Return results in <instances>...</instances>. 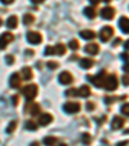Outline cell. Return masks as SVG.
Masks as SVG:
<instances>
[{
  "instance_id": "6da1fadb",
  "label": "cell",
  "mask_w": 129,
  "mask_h": 146,
  "mask_svg": "<svg viewBox=\"0 0 129 146\" xmlns=\"http://www.w3.org/2000/svg\"><path fill=\"white\" fill-rule=\"evenodd\" d=\"M102 87H103L106 91H115V89L118 88V78H116V75H114V74L108 75V76L103 80V86Z\"/></svg>"
},
{
  "instance_id": "7a4b0ae2",
  "label": "cell",
  "mask_w": 129,
  "mask_h": 146,
  "mask_svg": "<svg viewBox=\"0 0 129 146\" xmlns=\"http://www.w3.org/2000/svg\"><path fill=\"white\" fill-rule=\"evenodd\" d=\"M22 93H23V96L26 97L27 101H31V100H34L36 97V94H38V86H35V84H28L27 87H25V88L22 89Z\"/></svg>"
},
{
  "instance_id": "3957f363",
  "label": "cell",
  "mask_w": 129,
  "mask_h": 146,
  "mask_svg": "<svg viewBox=\"0 0 129 146\" xmlns=\"http://www.w3.org/2000/svg\"><path fill=\"white\" fill-rule=\"evenodd\" d=\"M14 40V36L12 33H4L0 36V49H5L7 45Z\"/></svg>"
},
{
  "instance_id": "277c9868",
  "label": "cell",
  "mask_w": 129,
  "mask_h": 146,
  "mask_svg": "<svg viewBox=\"0 0 129 146\" xmlns=\"http://www.w3.org/2000/svg\"><path fill=\"white\" fill-rule=\"evenodd\" d=\"M63 110L67 114H75L77 111H80V104H77V102H66L63 105Z\"/></svg>"
},
{
  "instance_id": "5b68a950",
  "label": "cell",
  "mask_w": 129,
  "mask_h": 146,
  "mask_svg": "<svg viewBox=\"0 0 129 146\" xmlns=\"http://www.w3.org/2000/svg\"><path fill=\"white\" fill-rule=\"evenodd\" d=\"M105 75H106V71H99V74L97 75V76H88L89 80H92V83H93L96 87H99L101 88L102 86H103V80H105Z\"/></svg>"
},
{
  "instance_id": "8992f818",
  "label": "cell",
  "mask_w": 129,
  "mask_h": 146,
  "mask_svg": "<svg viewBox=\"0 0 129 146\" xmlns=\"http://www.w3.org/2000/svg\"><path fill=\"white\" fill-rule=\"evenodd\" d=\"M112 35H114V29L111 27V26H105V27L101 30L99 38H101L102 41H107Z\"/></svg>"
},
{
  "instance_id": "52a82bcc",
  "label": "cell",
  "mask_w": 129,
  "mask_h": 146,
  "mask_svg": "<svg viewBox=\"0 0 129 146\" xmlns=\"http://www.w3.org/2000/svg\"><path fill=\"white\" fill-rule=\"evenodd\" d=\"M27 40L31 44H39L41 41V35L39 33H36V31H30L27 34Z\"/></svg>"
},
{
  "instance_id": "ba28073f",
  "label": "cell",
  "mask_w": 129,
  "mask_h": 146,
  "mask_svg": "<svg viewBox=\"0 0 129 146\" xmlns=\"http://www.w3.org/2000/svg\"><path fill=\"white\" fill-rule=\"evenodd\" d=\"M58 80H60L61 84H65V86H67V84H70V83L72 82V75L70 74L69 71H63L60 74V76H58Z\"/></svg>"
},
{
  "instance_id": "9c48e42d",
  "label": "cell",
  "mask_w": 129,
  "mask_h": 146,
  "mask_svg": "<svg viewBox=\"0 0 129 146\" xmlns=\"http://www.w3.org/2000/svg\"><path fill=\"white\" fill-rule=\"evenodd\" d=\"M9 86H11L12 88H18V87L21 86V76H19L18 72H14L11 76V79H9Z\"/></svg>"
},
{
  "instance_id": "30bf717a",
  "label": "cell",
  "mask_w": 129,
  "mask_h": 146,
  "mask_svg": "<svg viewBox=\"0 0 129 146\" xmlns=\"http://www.w3.org/2000/svg\"><path fill=\"white\" fill-rule=\"evenodd\" d=\"M101 16L103 17L105 19H111V18H114V16H115V11H114V8L106 7V8H103L101 11Z\"/></svg>"
},
{
  "instance_id": "8fae6325",
  "label": "cell",
  "mask_w": 129,
  "mask_h": 146,
  "mask_svg": "<svg viewBox=\"0 0 129 146\" xmlns=\"http://www.w3.org/2000/svg\"><path fill=\"white\" fill-rule=\"evenodd\" d=\"M84 50L87 53H89V54H98L99 47H98V44H96V43H89V44L84 48Z\"/></svg>"
},
{
  "instance_id": "7c38bea8",
  "label": "cell",
  "mask_w": 129,
  "mask_h": 146,
  "mask_svg": "<svg viewBox=\"0 0 129 146\" xmlns=\"http://www.w3.org/2000/svg\"><path fill=\"white\" fill-rule=\"evenodd\" d=\"M119 26H120L121 31L124 34H128L129 33V21H128V17H121L120 21H119Z\"/></svg>"
},
{
  "instance_id": "4fadbf2b",
  "label": "cell",
  "mask_w": 129,
  "mask_h": 146,
  "mask_svg": "<svg viewBox=\"0 0 129 146\" xmlns=\"http://www.w3.org/2000/svg\"><path fill=\"white\" fill-rule=\"evenodd\" d=\"M52 120H53V116L50 115V114L45 113V114H41L40 115V118H39V124H41V125H48Z\"/></svg>"
},
{
  "instance_id": "5bb4252c",
  "label": "cell",
  "mask_w": 129,
  "mask_h": 146,
  "mask_svg": "<svg viewBox=\"0 0 129 146\" xmlns=\"http://www.w3.org/2000/svg\"><path fill=\"white\" fill-rule=\"evenodd\" d=\"M91 88H89L88 86H81L79 88V91H77V96H80V97H89L91 96Z\"/></svg>"
},
{
  "instance_id": "9a60e30c",
  "label": "cell",
  "mask_w": 129,
  "mask_h": 146,
  "mask_svg": "<svg viewBox=\"0 0 129 146\" xmlns=\"http://www.w3.org/2000/svg\"><path fill=\"white\" fill-rule=\"evenodd\" d=\"M124 124V119L120 118V116H115L112 120V124H111V127H112V129H120L121 127H123Z\"/></svg>"
},
{
  "instance_id": "2e32d148",
  "label": "cell",
  "mask_w": 129,
  "mask_h": 146,
  "mask_svg": "<svg viewBox=\"0 0 129 146\" xmlns=\"http://www.w3.org/2000/svg\"><path fill=\"white\" fill-rule=\"evenodd\" d=\"M80 36L83 39H85V40H92V39L96 38V34L91 30H83V31H80Z\"/></svg>"
},
{
  "instance_id": "e0dca14e",
  "label": "cell",
  "mask_w": 129,
  "mask_h": 146,
  "mask_svg": "<svg viewBox=\"0 0 129 146\" xmlns=\"http://www.w3.org/2000/svg\"><path fill=\"white\" fill-rule=\"evenodd\" d=\"M21 75H22V78L25 80H30L32 78V70H31V67H23L22 71H21Z\"/></svg>"
},
{
  "instance_id": "ac0fdd59",
  "label": "cell",
  "mask_w": 129,
  "mask_h": 146,
  "mask_svg": "<svg viewBox=\"0 0 129 146\" xmlns=\"http://www.w3.org/2000/svg\"><path fill=\"white\" fill-rule=\"evenodd\" d=\"M93 65H94V62L91 58H83V60L80 61V66H81L83 69H91Z\"/></svg>"
},
{
  "instance_id": "d6986e66",
  "label": "cell",
  "mask_w": 129,
  "mask_h": 146,
  "mask_svg": "<svg viewBox=\"0 0 129 146\" xmlns=\"http://www.w3.org/2000/svg\"><path fill=\"white\" fill-rule=\"evenodd\" d=\"M17 25H18V18H17L16 16H11L8 18V21H7V26H8L9 29H16Z\"/></svg>"
},
{
  "instance_id": "ffe728a7",
  "label": "cell",
  "mask_w": 129,
  "mask_h": 146,
  "mask_svg": "<svg viewBox=\"0 0 129 146\" xmlns=\"http://www.w3.org/2000/svg\"><path fill=\"white\" fill-rule=\"evenodd\" d=\"M65 53H66V47H65L63 44H61V43H60V44H57L54 47V54L63 56Z\"/></svg>"
},
{
  "instance_id": "44dd1931",
  "label": "cell",
  "mask_w": 129,
  "mask_h": 146,
  "mask_svg": "<svg viewBox=\"0 0 129 146\" xmlns=\"http://www.w3.org/2000/svg\"><path fill=\"white\" fill-rule=\"evenodd\" d=\"M30 114L34 115V116H36L38 114H40V105H39V104H31Z\"/></svg>"
},
{
  "instance_id": "7402d4cb",
  "label": "cell",
  "mask_w": 129,
  "mask_h": 146,
  "mask_svg": "<svg viewBox=\"0 0 129 146\" xmlns=\"http://www.w3.org/2000/svg\"><path fill=\"white\" fill-rule=\"evenodd\" d=\"M84 14L88 18H94L96 17V12H94V9L92 8V7H87V8L84 9Z\"/></svg>"
},
{
  "instance_id": "603a6c76",
  "label": "cell",
  "mask_w": 129,
  "mask_h": 146,
  "mask_svg": "<svg viewBox=\"0 0 129 146\" xmlns=\"http://www.w3.org/2000/svg\"><path fill=\"white\" fill-rule=\"evenodd\" d=\"M56 142H57V138H56V137H52V136H49V137H45V138H44V145H45V146H54Z\"/></svg>"
},
{
  "instance_id": "cb8c5ba5",
  "label": "cell",
  "mask_w": 129,
  "mask_h": 146,
  "mask_svg": "<svg viewBox=\"0 0 129 146\" xmlns=\"http://www.w3.org/2000/svg\"><path fill=\"white\" fill-rule=\"evenodd\" d=\"M34 19H35V17L32 16V14H25V16H23V23H25V25H30V23H32L34 22Z\"/></svg>"
},
{
  "instance_id": "d4e9b609",
  "label": "cell",
  "mask_w": 129,
  "mask_h": 146,
  "mask_svg": "<svg viewBox=\"0 0 129 146\" xmlns=\"http://www.w3.org/2000/svg\"><path fill=\"white\" fill-rule=\"evenodd\" d=\"M81 141H83V143H84V145H89V143H91V141H92L91 135H89V133H83V135H81Z\"/></svg>"
},
{
  "instance_id": "484cf974",
  "label": "cell",
  "mask_w": 129,
  "mask_h": 146,
  "mask_svg": "<svg viewBox=\"0 0 129 146\" xmlns=\"http://www.w3.org/2000/svg\"><path fill=\"white\" fill-rule=\"evenodd\" d=\"M26 129H28V131H36L38 129V125H36L34 121H31V120H28V121H26Z\"/></svg>"
},
{
  "instance_id": "4316f807",
  "label": "cell",
  "mask_w": 129,
  "mask_h": 146,
  "mask_svg": "<svg viewBox=\"0 0 129 146\" xmlns=\"http://www.w3.org/2000/svg\"><path fill=\"white\" fill-rule=\"evenodd\" d=\"M16 127H17V121L16 120L11 121V123L8 124V127H7V133H12L14 129H16Z\"/></svg>"
},
{
  "instance_id": "83f0119b",
  "label": "cell",
  "mask_w": 129,
  "mask_h": 146,
  "mask_svg": "<svg viewBox=\"0 0 129 146\" xmlns=\"http://www.w3.org/2000/svg\"><path fill=\"white\" fill-rule=\"evenodd\" d=\"M69 47L71 48V49H74V50L79 49V47H80V45H79V41H77L76 39H72V40L69 43Z\"/></svg>"
},
{
  "instance_id": "f1b7e54d",
  "label": "cell",
  "mask_w": 129,
  "mask_h": 146,
  "mask_svg": "<svg viewBox=\"0 0 129 146\" xmlns=\"http://www.w3.org/2000/svg\"><path fill=\"white\" fill-rule=\"evenodd\" d=\"M47 66H48V69L54 70V69H57L60 65H58V62H56V61H49V62L47 64Z\"/></svg>"
},
{
  "instance_id": "f546056e",
  "label": "cell",
  "mask_w": 129,
  "mask_h": 146,
  "mask_svg": "<svg viewBox=\"0 0 129 146\" xmlns=\"http://www.w3.org/2000/svg\"><path fill=\"white\" fill-rule=\"evenodd\" d=\"M44 54H45V56L54 54V47H50V45H48V47L44 49Z\"/></svg>"
},
{
  "instance_id": "4dcf8cb0",
  "label": "cell",
  "mask_w": 129,
  "mask_h": 146,
  "mask_svg": "<svg viewBox=\"0 0 129 146\" xmlns=\"http://www.w3.org/2000/svg\"><path fill=\"white\" fill-rule=\"evenodd\" d=\"M66 96L67 97H74V96H77V91L75 88H71V89H67L66 91Z\"/></svg>"
},
{
  "instance_id": "1f68e13d",
  "label": "cell",
  "mask_w": 129,
  "mask_h": 146,
  "mask_svg": "<svg viewBox=\"0 0 129 146\" xmlns=\"http://www.w3.org/2000/svg\"><path fill=\"white\" fill-rule=\"evenodd\" d=\"M5 61H7V64L8 65H13L14 64V57L11 54H7L5 56Z\"/></svg>"
},
{
  "instance_id": "d6a6232c",
  "label": "cell",
  "mask_w": 129,
  "mask_h": 146,
  "mask_svg": "<svg viewBox=\"0 0 129 146\" xmlns=\"http://www.w3.org/2000/svg\"><path fill=\"white\" fill-rule=\"evenodd\" d=\"M121 113H123L124 115H129V105L128 104H125V105L121 108Z\"/></svg>"
},
{
  "instance_id": "836d02e7",
  "label": "cell",
  "mask_w": 129,
  "mask_h": 146,
  "mask_svg": "<svg viewBox=\"0 0 129 146\" xmlns=\"http://www.w3.org/2000/svg\"><path fill=\"white\" fill-rule=\"evenodd\" d=\"M94 108H96V106H94V104H93V102H87V109H88L89 111L94 110Z\"/></svg>"
},
{
  "instance_id": "e575fe53",
  "label": "cell",
  "mask_w": 129,
  "mask_h": 146,
  "mask_svg": "<svg viewBox=\"0 0 129 146\" xmlns=\"http://www.w3.org/2000/svg\"><path fill=\"white\" fill-rule=\"evenodd\" d=\"M12 100H13V105H14V106H17V104H18V97L14 96Z\"/></svg>"
},
{
  "instance_id": "d590c367",
  "label": "cell",
  "mask_w": 129,
  "mask_h": 146,
  "mask_svg": "<svg viewBox=\"0 0 129 146\" xmlns=\"http://www.w3.org/2000/svg\"><path fill=\"white\" fill-rule=\"evenodd\" d=\"M14 0H1V3L3 4H12Z\"/></svg>"
},
{
  "instance_id": "8d00e7d4",
  "label": "cell",
  "mask_w": 129,
  "mask_h": 146,
  "mask_svg": "<svg viewBox=\"0 0 129 146\" xmlns=\"http://www.w3.org/2000/svg\"><path fill=\"white\" fill-rule=\"evenodd\" d=\"M123 82H124V86H128V75H125L123 78Z\"/></svg>"
},
{
  "instance_id": "74e56055",
  "label": "cell",
  "mask_w": 129,
  "mask_h": 146,
  "mask_svg": "<svg viewBox=\"0 0 129 146\" xmlns=\"http://www.w3.org/2000/svg\"><path fill=\"white\" fill-rule=\"evenodd\" d=\"M34 4H40V3H44V0H31Z\"/></svg>"
},
{
  "instance_id": "f35d334b",
  "label": "cell",
  "mask_w": 129,
  "mask_h": 146,
  "mask_svg": "<svg viewBox=\"0 0 129 146\" xmlns=\"http://www.w3.org/2000/svg\"><path fill=\"white\" fill-rule=\"evenodd\" d=\"M26 54H27V56H34V50H30V49H26Z\"/></svg>"
},
{
  "instance_id": "ab89813d",
  "label": "cell",
  "mask_w": 129,
  "mask_h": 146,
  "mask_svg": "<svg viewBox=\"0 0 129 146\" xmlns=\"http://www.w3.org/2000/svg\"><path fill=\"white\" fill-rule=\"evenodd\" d=\"M128 145V141H124V142H119L118 146H126Z\"/></svg>"
},
{
  "instance_id": "60d3db41",
  "label": "cell",
  "mask_w": 129,
  "mask_h": 146,
  "mask_svg": "<svg viewBox=\"0 0 129 146\" xmlns=\"http://www.w3.org/2000/svg\"><path fill=\"white\" fill-rule=\"evenodd\" d=\"M89 1H91V3L93 4V5H96V4H98L99 1H101V0H89Z\"/></svg>"
},
{
  "instance_id": "b9f144b4",
  "label": "cell",
  "mask_w": 129,
  "mask_h": 146,
  "mask_svg": "<svg viewBox=\"0 0 129 146\" xmlns=\"http://www.w3.org/2000/svg\"><path fill=\"white\" fill-rule=\"evenodd\" d=\"M30 146H39V142H36V141H34V142H31Z\"/></svg>"
},
{
  "instance_id": "7bdbcfd3",
  "label": "cell",
  "mask_w": 129,
  "mask_h": 146,
  "mask_svg": "<svg viewBox=\"0 0 129 146\" xmlns=\"http://www.w3.org/2000/svg\"><path fill=\"white\" fill-rule=\"evenodd\" d=\"M120 41H121L120 39H116V40H115V43H114V45H118L119 43H120Z\"/></svg>"
},
{
  "instance_id": "ee69618b",
  "label": "cell",
  "mask_w": 129,
  "mask_h": 146,
  "mask_svg": "<svg viewBox=\"0 0 129 146\" xmlns=\"http://www.w3.org/2000/svg\"><path fill=\"white\" fill-rule=\"evenodd\" d=\"M57 146H67V145H66V143H58Z\"/></svg>"
},
{
  "instance_id": "f6af8a7d",
  "label": "cell",
  "mask_w": 129,
  "mask_h": 146,
  "mask_svg": "<svg viewBox=\"0 0 129 146\" xmlns=\"http://www.w3.org/2000/svg\"><path fill=\"white\" fill-rule=\"evenodd\" d=\"M103 1H106V3H108V1H110V0H103Z\"/></svg>"
},
{
  "instance_id": "bcb514c9",
  "label": "cell",
  "mask_w": 129,
  "mask_h": 146,
  "mask_svg": "<svg viewBox=\"0 0 129 146\" xmlns=\"http://www.w3.org/2000/svg\"><path fill=\"white\" fill-rule=\"evenodd\" d=\"M1 23H3V22H1V18H0V26H1Z\"/></svg>"
}]
</instances>
